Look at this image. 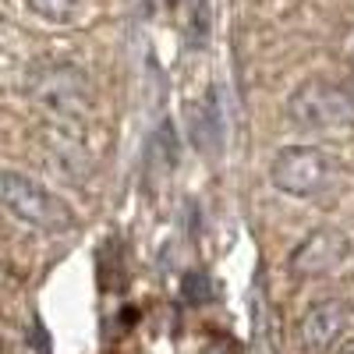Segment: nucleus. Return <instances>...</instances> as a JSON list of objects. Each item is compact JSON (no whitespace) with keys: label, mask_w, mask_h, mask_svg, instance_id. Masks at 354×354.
<instances>
[{"label":"nucleus","mask_w":354,"mask_h":354,"mask_svg":"<svg viewBox=\"0 0 354 354\" xmlns=\"http://www.w3.org/2000/svg\"><path fill=\"white\" fill-rule=\"evenodd\" d=\"M185 290H188L192 301H205V298H209V283H205V277H192L185 283Z\"/></svg>","instance_id":"10"},{"label":"nucleus","mask_w":354,"mask_h":354,"mask_svg":"<svg viewBox=\"0 0 354 354\" xmlns=\"http://www.w3.org/2000/svg\"><path fill=\"white\" fill-rule=\"evenodd\" d=\"M351 255V241L340 230H312L308 238L298 241V248L290 252V273L298 280L308 277H326L337 266H344V259Z\"/></svg>","instance_id":"5"},{"label":"nucleus","mask_w":354,"mask_h":354,"mask_svg":"<svg viewBox=\"0 0 354 354\" xmlns=\"http://www.w3.org/2000/svg\"><path fill=\"white\" fill-rule=\"evenodd\" d=\"M46 160L50 167H57L68 181H82L88 174V153L78 138H68V135H53L50 145H46Z\"/></svg>","instance_id":"8"},{"label":"nucleus","mask_w":354,"mask_h":354,"mask_svg":"<svg viewBox=\"0 0 354 354\" xmlns=\"http://www.w3.org/2000/svg\"><path fill=\"white\" fill-rule=\"evenodd\" d=\"M270 181L277 192L294 198H315L337 181L333 160L315 145H287L270 163Z\"/></svg>","instance_id":"3"},{"label":"nucleus","mask_w":354,"mask_h":354,"mask_svg":"<svg viewBox=\"0 0 354 354\" xmlns=\"http://www.w3.org/2000/svg\"><path fill=\"white\" fill-rule=\"evenodd\" d=\"M85 0H25V8L32 11L39 21H50V25H68L78 18Z\"/></svg>","instance_id":"9"},{"label":"nucleus","mask_w":354,"mask_h":354,"mask_svg":"<svg viewBox=\"0 0 354 354\" xmlns=\"http://www.w3.org/2000/svg\"><path fill=\"white\" fill-rule=\"evenodd\" d=\"M192 135H195V142L202 145L205 153H220L223 135H227V121H223V106H220L216 88H213V93H209V96H205V100L195 106Z\"/></svg>","instance_id":"7"},{"label":"nucleus","mask_w":354,"mask_h":354,"mask_svg":"<svg viewBox=\"0 0 354 354\" xmlns=\"http://www.w3.org/2000/svg\"><path fill=\"white\" fill-rule=\"evenodd\" d=\"M347 301H340V298H322V301H315L305 315H301V322H298V340H301V347L308 351V354H326L337 340H340V333L347 330Z\"/></svg>","instance_id":"6"},{"label":"nucleus","mask_w":354,"mask_h":354,"mask_svg":"<svg viewBox=\"0 0 354 354\" xmlns=\"http://www.w3.org/2000/svg\"><path fill=\"white\" fill-rule=\"evenodd\" d=\"M4 205L8 213L25 223V227H36V230H68L71 227V213L68 205L50 195L39 181H32V177H25L18 170H8L4 174Z\"/></svg>","instance_id":"4"},{"label":"nucleus","mask_w":354,"mask_h":354,"mask_svg":"<svg viewBox=\"0 0 354 354\" xmlns=\"http://www.w3.org/2000/svg\"><path fill=\"white\" fill-rule=\"evenodd\" d=\"M351 57H354V43H351Z\"/></svg>","instance_id":"13"},{"label":"nucleus","mask_w":354,"mask_h":354,"mask_svg":"<svg viewBox=\"0 0 354 354\" xmlns=\"http://www.w3.org/2000/svg\"><path fill=\"white\" fill-rule=\"evenodd\" d=\"M25 96L57 121H75L93 100L88 75L68 61H46L25 75Z\"/></svg>","instance_id":"1"},{"label":"nucleus","mask_w":354,"mask_h":354,"mask_svg":"<svg viewBox=\"0 0 354 354\" xmlns=\"http://www.w3.org/2000/svg\"><path fill=\"white\" fill-rule=\"evenodd\" d=\"M337 354H354V340H351V344H344V347H340Z\"/></svg>","instance_id":"12"},{"label":"nucleus","mask_w":354,"mask_h":354,"mask_svg":"<svg viewBox=\"0 0 354 354\" xmlns=\"http://www.w3.org/2000/svg\"><path fill=\"white\" fill-rule=\"evenodd\" d=\"M344 88H347V96H351V103H354V78H347V82H344Z\"/></svg>","instance_id":"11"},{"label":"nucleus","mask_w":354,"mask_h":354,"mask_svg":"<svg viewBox=\"0 0 354 354\" xmlns=\"http://www.w3.org/2000/svg\"><path fill=\"white\" fill-rule=\"evenodd\" d=\"M287 117L301 131H337L354 121V103L344 85L312 78L298 85L287 100Z\"/></svg>","instance_id":"2"}]
</instances>
